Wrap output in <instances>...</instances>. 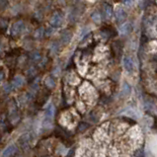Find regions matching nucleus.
Here are the masks:
<instances>
[{"instance_id":"obj_19","label":"nucleus","mask_w":157,"mask_h":157,"mask_svg":"<svg viewBox=\"0 0 157 157\" xmlns=\"http://www.w3.org/2000/svg\"><path fill=\"white\" fill-rule=\"evenodd\" d=\"M2 78H3V73L0 72V80H2Z\"/></svg>"},{"instance_id":"obj_3","label":"nucleus","mask_w":157,"mask_h":157,"mask_svg":"<svg viewBox=\"0 0 157 157\" xmlns=\"http://www.w3.org/2000/svg\"><path fill=\"white\" fill-rule=\"evenodd\" d=\"M24 83H25V78L21 75H18L14 78L13 82H12V86L15 88H20L24 85Z\"/></svg>"},{"instance_id":"obj_5","label":"nucleus","mask_w":157,"mask_h":157,"mask_svg":"<svg viewBox=\"0 0 157 157\" xmlns=\"http://www.w3.org/2000/svg\"><path fill=\"white\" fill-rule=\"evenodd\" d=\"M23 29H24V22L23 21H19L13 26L12 33H13V34H19V33L22 32Z\"/></svg>"},{"instance_id":"obj_14","label":"nucleus","mask_w":157,"mask_h":157,"mask_svg":"<svg viewBox=\"0 0 157 157\" xmlns=\"http://www.w3.org/2000/svg\"><path fill=\"white\" fill-rule=\"evenodd\" d=\"M4 91H6V92H9V91H11V86L10 85H5L4 86Z\"/></svg>"},{"instance_id":"obj_2","label":"nucleus","mask_w":157,"mask_h":157,"mask_svg":"<svg viewBox=\"0 0 157 157\" xmlns=\"http://www.w3.org/2000/svg\"><path fill=\"white\" fill-rule=\"evenodd\" d=\"M62 22V16L59 13H55V15L52 17L51 20V25L52 27H59V25Z\"/></svg>"},{"instance_id":"obj_9","label":"nucleus","mask_w":157,"mask_h":157,"mask_svg":"<svg viewBox=\"0 0 157 157\" xmlns=\"http://www.w3.org/2000/svg\"><path fill=\"white\" fill-rule=\"evenodd\" d=\"M104 11H105V15H106L107 18H111V17H112V13H113L112 7L109 6V5H106Z\"/></svg>"},{"instance_id":"obj_7","label":"nucleus","mask_w":157,"mask_h":157,"mask_svg":"<svg viewBox=\"0 0 157 157\" xmlns=\"http://www.w3.org/2000/svg\"><path fill=\"white\" fill-rule=\"evenodd\" d=\"M130 31H131V27L129 23L122 25L121 28H120V33H121L122 35H127L129 33H130Z\"/></svg>"},{"instance_id":"obj_15","label":"nucleus","mask_w":157,"mask_h":157,"mask_svg":"<svg viewBox=\"0 0 157 157\" xmlns=\"http://www.w3.org/2000/svg\"><path fill=\"white\" fill-rule=\"evenodd\" d=\"M43 31H44V29H39V30L36 32V34H35V37H37V38H39V37L41 36L40 32H43Z\"/></svg>"},{"instance_id":"obj_11","label":"nucleus","mask_w":157,"mask_h":157,"mask_svg":"<svg viewBox=\"0 0 157 157\" xmlns=\"http://www.w3.org/2000/svg\"><path fill=\"white\" fill-rule=\"evenodd\" d=\"M92 20L95 23H100L101 21V16L98 12H95V13L92 14Z\"/></svg>"},{"instance_id":"obj_17","label":"nucleus","mask_w":157,"mask_h":157,"mask_svg":"<svg viewBox=\"0 0 157 157\" xmlns=\"http://www.w3.org/2000/svg\"><path fill=\"white\" fill-rule=\"evenodd\" d=\"M33 59H34L35 60L39 59H40V55H39L38 52H35V57H33Z\"/></svg>"},{"instance_id":"obj_13","label":"nucleus","mask_w":157,"mask_h":157,"mask_svg":"<svg viewBox=\"0 0 157 157\" xmlns=\"http://www.w3.org/2000/svg\"><path fill=\"white\" fill-rule=\"evenodd\" d=\"M130 92V87L129 86V84L125 82V85H123V93L129 94Z\"/></svg>"},{"instance_id":"obj_10","label":"nucleus","mask_w":157,"mask_h":157,"mask_svg":"<svg viewBox=\"0 0 157 157\" xmlns=\"http://www.w3.org/2000/svg\"><path fill=\"white\" fill-rule=\"evenodd\" d=\"M45 85L48 86V88H53L55 86V80L52 79V78H48L47 80H45Z\"/></svg>"},{"instance_id":"obj_12","label":"nucleus","mask_w":157,"mask_h":157,"mask_svg":"<svg viewBox=\"0 0 157 157\" xmlns=\"http://www.w3.org/2000/svg\"><path fill=\"white\" fill-rule=\"evenodd\" d=\"M70 39H71V34H70V33H68V32H66V33H64V34L62 35L61 41H62L63 43H67Z\"/></svg>"},{"instance_id":"obj_1","label":"nucleus","mask_w":157,"mask_h":157,"mask_svg":"<svg viewBox=\"0 0 157 157\" xmlns=\"http://www.w3.org/2000/svg\"><path fill=\"white\" fill-rule=\"evenodd\" d=\"M123 66H125V68L129 72H133L134 69V63L131 59H130V57H123Z\"/></svg>"},{"instance_id":"obj_6","label":"nucleus","mask_w":157,"mask_h":157,"mask_svg":"<svg viewBox=\"0 0 157 157\" xmlns=\"http://www.w3.org/2000/svg\"><path fill=\"white\" fill-rule=\"evenodd\" d=\"M126 12L123 9H122V8H118L117 10H116V18H117V21H123V19L126 18Z\"/></svg>"},{"instance_id":"obj_4","label":"nucleus","mask_w":157,"mask_h":157,"mask_svg":"<svg viewBox=\"0 0 157 157\" xmlns=\"http://www.w3.org/2000/svg\"><path fill=\"white\" fill-rule=\"evenodd\" d=\"M16 150H17V148H16L15 144H10L9 146H7L5 149L3 150L2 152V156H10V155H13Z\"/></svg>"},{"instance_id":"obj_8","label":"nucleus","mask_w":157,"mask_h":157,"mask_svg":"<svg viewBox=\"0 0 157 157\" xmlns=\"http://www.w3.org/2000/svg\"><path fill=\"white\" fill-rule=\"evenodd\" d=\"M55 106H53V105H49L48 109L47 111V113H45V117L53 119V116H55Z\"/></svg>"},{"instance_id":"obj_16","label":"nucleus","mask_w":157,"mask_h":157,"mask_svg":"<svg viewBox=\"0 0 157 157\" xmlns=\"http://www.w3.org/2000/svg\"><path fill=\"white\" fill-rule=\"evenodd\" d=\"M89 32V30H88V29H84V30L83 31H82V34H81V38H83V37L86 35V34H87V33Z\"/></svg>"},{"instance_id":"obj_18","label":"nucleus","mask_w":157,"mask_h":157,"mask_svg":"<svg viewBox=\"0 0 157 157\" xmlns=\"http://www.w3.org/2000/svg\"><path fill=\"white\" fill-rule=\"evenodd\" d=\"M131 2V0H123V3L125 4H130Z\"/></svg>"}]
</instances>
